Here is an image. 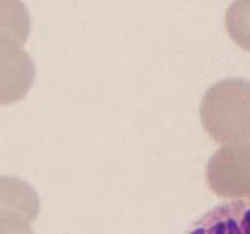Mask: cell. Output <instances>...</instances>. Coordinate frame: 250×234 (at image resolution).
Instances as JSON below:
<instances>
[{
    "label": "cell",
    "mask_w": 250,
    "mask_h": 234,
    "mask_svg": "<svg viewBox=\"0 0 250 234\" xmlns=\"http://www.w3.org/2000/svg\"><path fill=\"white\" fill-rule=\"evenodd\" d=\"M39 210L41 200L28 183L0 176V234H34L31 223Z\"/></svg>",
    "instance_id": "3957f363"
},
{
    "label": "cell",
    "mask_w": 250,
    "mask_h": 234,
    "mask_svg": "<svg viewBox=\"0 0 250 234\" xmlns=\"http://www.w3.org/2000/svg\"><path fill=\"white\" fill-rule=\"evenodd\" d=\"M205 175L217 196L250 200V146H222L209 160Z\"/></svg>",
    "instance_id": "7a4b0ae2"
},
{
    "label": "cell",
    "mask_w": 250,
    "mask_h": 234,
    "mask_svg": "<svg viewBox=\"0 0 250 234\" xmlns=\"http://www.w3.org/2000/svg\"><path fill=\"white\" fill-rule=\"evenodd\" d=\"M36 78L33 60L22 44L0 34V106L20 101Z\"/></svg>",
    "instance_id": "277c9868"
},
{
    "label": "cell",
    "mask_w": 250,
    "mask_h": 234,
    "mask_svg": "<svg viewBox=\"0 0 250 234\" xmlns=\"http://www.w3.org/2000/svg\"><path fill=\"white\" fill-rule=\"evenodd\" d=\"M185 234H250V200L219 204L190 224Z\"/></svg>",
    "instance_id": "5b68a950"
},
{
    "label": "cell",
    "mask_w": 250,
    "mask_h": 234,
    "mask_svg": "<svg viewBox=\"0 0 250 234\" xmlns=\"http://www.w3.org/2000/svg\"><path fill=\"white\" fill-rule=\"evenodd\" d=\"M31 33V16L22 0H0V34L24 44Z\"/></svg>",
    "instance_id": "8992f818"
},
{
    "label": "cell",
    "mask_w": 250,
    "mask_h": 234,
    "mask_svg": "<svg viewBox=\"0 0 250 234\" xmlns=\"http://www.w3.org/2000/svg\"><path fill=\"white\" fill-rule=\"evenodd\" d=\"M225 26L232 40L250 51V0H233L225 16Z\"/></svg>",
    "instance_id": "52a82bcc"
},
{
    "label": "cell",
    "mask_w": 250,
    "mask_h": 234,
    "mask_svg": "<svg viewBox=\"0 0 250 234\" xmlns=\"http://www.w3.org/2000/svg\"><path fill=\"white\" fill-rule=\"evenodd\" d=\"M200 121L208 136L222 146H250V80L227 78L207 90Z\"/></svg>",
    "instance_id": "6da1fadb"
}]
</instances>
